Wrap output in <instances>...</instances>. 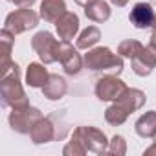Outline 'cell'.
<instances>
[{
    "label": "cell",
    "mask_w": 156,
    "mask_h": 156,
    "mask_svg": "<svg viewBox=\"0 0 156 156\" xmlns=\"http://www.w3.org/2000/svg\"><path fill=\"white\" fill-rule=\"evenodd\" d=\"M0 99H2V107L9 108L30 107L28 96L20 85V70L17 62H13L4 75H0Z\"/></svg>",
    "instance_id": "1"
},
{
    "label": "cell",
    "mask_w": 156,
    "mask_h": 156,
    "mask_svg": "<svg viewBox=\"0 0 156 156\" xmlns=\"http://www.w3.org/2000/svg\"><path fill=\"white\" fill-rule=\"evenodd\" d=\"M85 68L92 72H123V57L119 53H114L107 46L90 48L88 53H85Z\"/></svg>",
    "instance_id": "2"
},
{
    "label": "cell",
    "mask_w": 156,
    "mask_h": 156,
    "mask_svg": "<svg viewBox=\"0 0 156 156\" xmlns=\"http://www.w3.org/2000/svg\"><path fill=\"white\" fill-rule=\"evenodd\" d=\"M31 48L44 64H51V62H57L61 59L62 41L59 42L50 31H39L31 39Z\"/></svg>",
    "instance_id": "3"
},
{
    "label": "cell",
    "mask_w": 156,
    "mask_h": 156,
    "mask_svg": "<svg viewBox=\"0 0 156 156\" xmlns=\"http://www.w3.org/2000/svg\"><path fill=\"white\" fill-rule=\"evenodd\" d=\"M73 138H77L83 147L87 149V152H94V154H105L108 149V140L105 136L103 130L96 129V127H77L72 134Z\"/></svg>",
    "instance_id": "4"
},
{
    "label": "cell",
    "mask_w": 156,
    "mask_h": 156,
    "mask_svg": "<svg viewBox=\"0 0 156 156\" xmlns=\"http://www.w3.org/2000/svg\"><path fill=\"white\" fill-rule=\"evenodd\" d=\"M39 19H41V15H37L31 8H19L6 17L4 28L8 31H11L13 35H19V33H24V31L37 28Z\"/></svg>",
    "instance_id": "5"
},
{
    "label": "cell",
    "mask_w": 156,
    "mask_h": 156,
    "mask_svg": "<svg viewBox=\"0 0 156 156\" xmlns=\"http://www.w3.org/2000/svg\"><path fill=\"white\" fill-rule=\"evenodd\" d=\"M42 118V112L35 107L26 108H11L9 114V127L19 134H30L33 125Z\"/></svg>",
    "instance_id": "6"
},
{
    "label": "cell",
    "mask_w": 156,
    "mask_h": 156,
    "mask_svg": "<svg viewBox=\"0 0 156 156\" xmlns=\"http://www.w3.org/2000/svg\"><path fill=\"white\" fill-rule=\"evenodd\" d=\"M129 87L119 79L118 75L108 73L103 75L101 79H98L96 83V96L99 101H116L118 98H121V94L127 90Z\"/></svg>",
    "instance_id": "7"
},
{
    "label": "cell",
    "mask_w": 156,
    "mask_h": 156,
    "mask_svg": "<svg viewBox=\"0 0 156 156\" xmlns=\"http://www.w3.org/2000/svg\"><path fill=\"white\" fill-rule=\"evenodd\" d=\"M79 48H73L70 42H66V41H62V50H61V59H59V62L62 64V68H64V72L68 73V75H77L81 72V68L85 66V59L81 57V53L77 51Z\"/></svg>",
    "instance_id": "8"
},
{
    "label": "cell",
    "mask_w": 156,
    "mask_h": 156,
    "mask_svg": "<svg viewBox=\"0 0 156 156\" xmlns=\"http://www.w3.org/2000/svg\"><path fill=\"white\" fill-rule=\"evenodd\" d=\"M130 66L132 72L140 77H147L152 73V70L156 68V48L154 46H145L140 55H136L134 59H130Z\"/></svg>",
    "instance_id": "9"
},
{
    "label": "cell",
    "mask_w": 156,
    "mask_h": 156,
    "mask_svg": "<svg viewBox=\"0 0 156 156\" xmlns=\"http://www.w3.org/2000/svg\"><path fill=\"white\" fill-rule=\"evenodd\" d=\"M154 17H156V11L152 9V6L149 2H138L130 13H129V20L138 28V30H147L152 26L154 22Z\"/></svg>",
    "instance_id": "10"
},
{
    "label": "cell",
    "mask_w": 156,
    "mask_h": 156,
    "mask_svg": "<svg viewBox=\"0 0 156 156\" xmlns=\"http://www.w3.org/2000/svg\"><path fill=\"white\" fill-rule=\"evenodd\" d=\"M55 28H57L59 39L70 42V41L77 35V31H79V17H77L75 13H72V11H66V13L55 22Z\"/></svg>",
    "instance_id": "11"
},
{
    "label": "cell",
    "mask_w": 156,
    "mask_h": 156,
    "mask_svg": "<svg viewBox=\"0 0 156 156\" xmlns=\"http://www.w3.org/2000/svg\"><path fill=\"white\" fill-rule=\"evenodd\" d=\"M55 136H57L55 125L51 123L50 118H41V119L33 125V129H31V132H30V138H31V141H33L35 145L50 143Z\"/></svg>",
    "instance_id": "12"
},
{
    "label": "cell",
    "mask_w": 156,
    "mask_h": 156,
    "mask_svg": "<svg viewBox=\"0 0 156 156\" xmlns=\"http://www.w3.org/2000/svg\"><path fill=\"white\" fill-rule=\"evenodd\" d=\"M145 99L147 98H145V94L141 90H138V88H127L121 94V98H118L114 103H118L123 110H127L129 114H132V112L140 110L145 105Z\"/></svg>",
    "instance_id": "13"
},
{
    "label": "cell",
    "mask_w": 156,
    "mask_h": 156,
    "mask_svg": "<svg viewBox=\"0 0 156 156\" xmlns=\"http://www.w3.org/2000/svg\"><path fill=\"white\" fill-rule=\"evenodd\" d=\"M66 90H68L66 81L62 79L61 75H57V73H50L46 85L42 87V94H44V98L50 99V101H59L61 98H64Z\"/></svg>",
    "instance_id": "14"
},
{
    "label": "cell",
    "mask_w": 156,
    "mask_h": 156,
    "mask_svg": "<svg viewBox=\"0 0 156 156\" xmlns=\"http://www.w3.org/2000/svg\"><path fill=\"white\" fill-rule=\"evenodd\" d=\"M15 35L8 31L6 28L0 31V46H2V61H0V75H4L15 61H11V50H13Z\"/></svg>",
    "instance_id": "15"
},
{
    "label": "cell",
    "mask_w": 156,
    "mask_h": 156,
    "mask_svg": "<svg viewBox=\"0 0 156 156\" xmlns=\"http://www.w3.org/2000/svg\"><path fill=\"white\" fill-rule=\"evenodd\" d=\"M48 70L44 68V62H30L26 70V85L31 88H42L48 81Z\"/></svg>",
    "instance_id": "16"
},
{
    "label": "cell",
    "mask_w": 156,
    "mask_h": 156,
    "mask_svg": "<svg viewBox=\"0 0 156 156\" xmlns=\"http://www.w3.org/2000/svg\"><path fill=\"white\" fill-rule=\"evenodd\" d=\"M66 13L64 0H42L41 2V19L46 22H57Z\"/></svg>",
    "instance_id": "17"
},
{
    "label": "cell",
    "mask_w": 156,
    "mask_h": 156,
    "mask_svg": "<svg viewBox=\"0 0 156 156\" xmlns=\"http://www.w3.org/2000/svg\"><path fill=\"white\" fill-rule=\"evenodd\" d=\"M85 15L92 22H107L110 19V6L105 0H94L88 6H85Z\"/></svg>",
    "instance_id": "18"
},
{
    "label": "cell",
    "mask_w": 156,
    "mask_h": 156,
    "mask_svg": "<svg viewBox=\"0 0 156 156\" xmlns=\"http://www.w3.org/2000/svg\"><path fill=\"white\" fill-rule=\"evenodd\" d=\"M134 129L141 138H154L156 136V110H149L141 114L136 119Z\"/></svg>",
    "instance_id": "19"
},
{
    "label": "cell",
    "mask_w": 156,
    "mask_h": 156,
    "mask_svg": "<svg viewBox=\"0 0 156 156\" xmlns=\"http://www.w3.org/2000/svg\"><path fill=\"white\" fill-rule=\"evenodd\" d=\"M99 39H101L99 28H98V26H88V28H85V30L79 33L75 46L79 48V50H90L92 46H96V44L99 42Z\"/></svg>",
    "instance_id": "20"
},
{
    "label": "cell",
    "mask_w": 156,
    "mask_h": 156,
    "mask_svg": "<svg viewBox=\"0 0 156 156\" xmlns=\"http://www.w3.org/2000/svg\"><path fill=\"white\" fill-rule=\"evenodd\" d=\"M129 116H130V114H129L127 110H123L118 103H112V105L105 110V119H107V123H110V125H114V127L123 125Z\"/></svg>",
    "instance_id": "21"
},
{
    "label": "cell",
    "mask_w": 156,
    "mask_h": 156,
    "mask_svg": "<svg viewBox=\"0 0 156 156\" xmlns=\"http://www.w3.org/2000/svg\"><path fill=\"white\" fill-rule=\"evenodd\" d=\"M145 46L140 42V41H134V39H127L123 41L119 46H118V53L121 57H127V59H134L136 55H140V51L143 50Z\"/></svg>",
    "instance_id": "22"
},
{
    "label": "cell",
    "mask_w": 156,
    "mask_h": 156,
    "mask_svg": "<svg viewBox=\"0 0 156 156\" xmlns=\"http://www.w3.org/2000/svg\"><path fill=\"white\" fill-rule=\"evenodd\" d=\"M108 154L112 156H125L127 154V143H125V138L123 136H112V140L108 141V149H107Z\"/></svg>",
    "instance_id": "23"
},
{
    "label": "cell",
    "mask_w": 156,
    "mask_h": 156,
    "mask_svg": "<svg viewBox=\"0 0 156 156\" xmlns=\"http://www.w3.org/2000/svg\"><path fill=\"white\" fill-rule=\"evenodd\" d=\"M62 154H64V156H85V154H87V149L83 147V143H81L79 140L72 136L70 141L64 145Z\"/></svg>",
    "instance_id": "24"
},
{
    "label": "cell",
    "mask_w": 156,
    "mask_h": 156,
    "mask_svg": "<svg viewBox=\"0 0 156 156\" xmlns=\"http://www.w3.org/2000/svg\"><path fill=\"white\" fill-rule=\"evenodd\" d=\"M8 2L15 4L17 8H31L35 4V0H8Z\"/></svg>",
    "instance_id": "25"
},
{
    "label": "cell",
    "mask_w": 156,
    "mask_h": 156,
    "mask_svg": "<svg viewBox=\"0 0 156 156\" xmlns=\"http://www.w3.org/2000/svg\"><path fill=\"white\" fill-rule=\"evenodd\" d=\"M152 31H151V39H149V44L156 48V17H154V22H152Z\"/></svg>",
    "instance_id": "26"
},
{
    "label": "cell",
    "mask_w": 156,
    "mask_h": 156,
    "mask_svg": "<svg viewBox=\"0 0 156 156\" xmlns=\"http://www.w3.org/2000/svg\"><path fill=\"white\" fill-rule=\"evenodd\" d=\"M110 4H114L116 8H123L129 4V0H110Z\"/></svg>",
    "instance_id": "27"
},
{
    "label": "cell",
    "mask_w": 156,
    "mask_h": 156,
    "mask_svg": "<svg viewBox=\"0 0 156 156\" xmlns=\"http://www.w3.org/2000/svg\"><path fill=\"white\" fill-rule=\"evenodd\" d=\"M143 154H145V156H149V154H156V141H154L149 149H145V151H143Z\"/></svg>",
    "instance_id": "28"
},
{
    "label": "cell",
    "mask_w": 156,
    "mask_h": 156,
    "mask_svg": "<svg viewBox=\"0 0 156 156\" xmlns=\"http://www.w3.org/2000/svg\"><path fill=\"white\" fill-rule=\"evenodd\" d=\"M73 2H75V4H79V6H83V8H85V6H88L90 2H94V0H73Z\"/></svg>",
    "instance_id": "29"
},
{
    "label": "cell",
    "mask_w": 156,
    "mask_h": 156,
    "mask_svg": "<svg viewBox=\"0 0 156 156\" xmlns=\"http://www.w3.org/2000/svg\"><path fill=\"white\" fill-rule=\"evenodd\" d=\"M152 140H154V141H156V136H154V138H152Z\"/></svg>",
    "instance_id": "30"
}]
</instances>
